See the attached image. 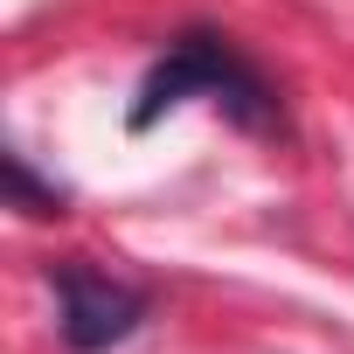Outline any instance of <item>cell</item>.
I'll list each match as a JSON object with an SVG mask.
<instances>
[{"label":"cell","instance_id":"cell-1","mask_svg":"<svg viewBox=\"0 0 354 354\" xmlns=\"http://www.w3.org/2000/svg\"><path fill=\"white\" fill-rule=\"evenodd\" d=\"M188 97H209L236 132H285L271 77L230 35H216V28H181L167 42V56L139 77V91L125 104V132H153L167 111H181Z\"/></svg>","mask_w":354,"mask_h":354},{"label":"cell","instance_id":"cell-2","mask_svg":"<svg viewBox=\"0 0 354 354\" xmlns=\"http://www.w3.org/2000/svg\"><path fill=\"white\" fill-rule=\"evenodd\" d=\"M49 285H56V326H63V347L70 354H111L118 340H132L153 313V299L84 257L70 264H49Z\"/></svg>","mask_w":354,"mask_h":354},{"label":"cell","instance_id":"cell-3","mask_svg":"<svg viewBox=\"0 0 354 354\" xmlns=\"http://www.w3.org/2000/svg\"><path fill=\"white\" fill-rule=\"evenodd\" d=\"M0 167H8V209H21V216H63V209H70V188L42 181V174H35V160H28L21 146H8V153H0Z\"/></svg>","mask_w":354,"mask_h":354}]
</instances>
